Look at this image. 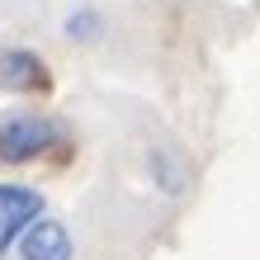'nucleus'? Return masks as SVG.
<instances>
[{"mask_svg": "<svg viewBox=\"0 0 260 260\" xmlns=\"http://www.w3.org/2000/svg\"><path fill=\"white\" fill-rule=\"evenodd\" d=\"M14 246H19V260H71V255H76L71 232H67L57 218H48V213H43V218L28 227Z\"/></svg>", "mask_w": 260, "mask_h": 260, "instance_id": "obj_4", "label": "nucleus"}, {"mask_svg": "<svg viewBox=\"0 0 260 260\" xmlns=\"http://www.w3.org/2000/svg\"><path fill=\"white\" fill-rule=\"evenodd\" d=\"M100 34H104V19H100L95 5H81V10L67 14V38L71 43H95Z\"/></svg>", "mask_w": 260, "mask_h": 260, "instance_id": "obj_5", "label": "nucleus"}, {"mask_svg": "<svg viewBox=\"0 0 260 260\" xmlns=\"http://www.w3.org/2000/svg\"><path fill=\"white\" fill-rule=\"evenodd\" d=\"M71 147V123L57 114H10L0 118V161L5 166H24L38 161L48 151Z\"/></svg>", "mask_w": 260, "mask_h": 260, "instance_id": "obj_1", "label": "nucleus"}, {"mask_svg": "<svg viewBox=\"0 0 260 260\" xmlns=\"http://www.w3.org/2000/svg\"><path fill=\"white\" fill-rule=\"evenodd\" d=\"M0 90L43 95V90H52V71L34 48H0Z\"/></svg>", "mask_w": 260, "mask_h": 260, "instance_id": "obj_3", "label": "nucleus"}, {"mask_svg": "<svg viewBox=\"0 0 260 260\" xmlns=\"http://www.w3.org/2000/svg\"><path fill=\"white\" fill-rule=\"evenodd\" d=\"M43 213H48V199H43L34 185L5 180V185H0V255H10V246L43 218Z\"/></svg>", "mask_w": 260, "mask_h": 260, "instance_id": "obj_2", "label": "nucleus"}]
</instances>
